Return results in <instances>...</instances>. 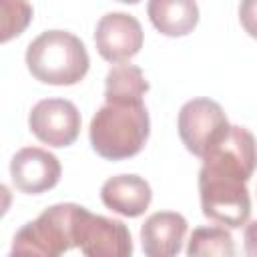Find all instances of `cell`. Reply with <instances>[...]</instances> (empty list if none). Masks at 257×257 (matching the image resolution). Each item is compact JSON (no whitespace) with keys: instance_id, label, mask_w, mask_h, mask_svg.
Segmentation results:
<instances>
[{"instance_id":"1","label":"cell","mask_w":257,"mask_h":257,"mask_svg":"<svg viewBox=\"0 0 257 257\" xmlns=\"http://www.w3.org/2000/svg\"><path fill=\"white\" fill-rule=\"evenodd\" d=\"M151 133L145 102H104L90 120L94 153L106 161H124L143 151Z\"/></svg>"},{"instance_id":"2","label":"cell","mask_w":257,"mask_h":257,"mask_svg":"<svg viewBox=\"0 0 257 257\" xmlns=\"http://www.w3.org/2000/svg\"><path fill=\"white\" fill-rule=\"evenodd\" d=\"M26 66L44 84L70 86L86 76L90 58L82 40L72 32L46 30L28 44Z\"/></svg>"},{"instance_id":"3","label":"cell","mask_w":257,"mask_h":257,"mask_svg":"<svg viewBox=\"0 0 257 257\" xmlns=\"http://www.w3.org/2000/svg\"><path fill=\"white\" fill-rule=\"evenodd\" d=\"M80 205L60 203L42 211L34 221L22 225L14 235L10 255H44L56 257L72 247L74 243V223Z\"/></svg>"},{"instance_id":"4","label":"cell","mask_w":257,"mask_h":257,"mask_svg":"<svg viewBox=\"0 0 257 257\" xmlns=\"http://www.w3.org/2000/svg\"><path fill=\"white\" fill-rule=\"evenodd\" d=\"M199 197L203 215L227 227H241L249 221L251 199L245 181L201 169L199 171Z\"/></svg>"},{"instance_id":"5","label":"cell","mask_w":257,"mask_h":257,"mask_svg":"<svg viewBox=\"0 0 257 257\" xmlns=\"http://www.w3.org/2000/svg\"><path fill=\"white\" fill-rule=\"evenodd\" d=\"M229 126L231 124L225 110L211 98H193L179 110V137L185 149L201 159L215 143H219L227 135Z\"/></svg>"},{"instance_id":"6","label":"cell","mask_w":257,"mask_h":257,"mask_svg":"<svg viewBox=\"0 0 257 257\" xmlns=\"http://www.w3.org/2000/svg\"><path fill=\"white\" fill-rule=\"evenodd\" d=\"M74 243L88 257H128L133 253L131 231L122 221L94 215L84 207L76 213Z\"/></svg>"},{"instance_id":"7","label":"cell","mask_w":257,"mask_h":257,"mask_svg":"<svg viewBox=\"0 0 257 257\" xmlns=\"http://www.w3.org/2000/svg\"><path fill=\"white\" fill-rule=\"evenodd\" d=\"M32 135L48 147H68L78 139L80 112L66 98H44L28 114Z\"/></svg>"},{"instance_id":"8","label":"cell","mask_w":257,"mask_h":257,"mask_svg":"<svg viewBox=\"0 0 257 257\" xmlns=\"http://www.w3.org/2000/svg\"><path fill=\"white\" fill-rule=\"evenodd\" d=\"M255 167H257L255 137L243 126H229L227 135L205 153L201 169L231 175L247 183Z\"/></svg>"},{"instance_id":"9","label":"cell","mask_w":257,"mask_h":257,"mask_svg":"<svg viewBox=\"0 0 257 257\" xmlns=\"http://www.w3.org/2000/svg\"><path fill=\"white\" fill-rule=\"evenodd\" d=\"M141 22L126 12H108L96 22L94 44L108 62H124L143 48Z\"/></svg>"},{"instance_id":"10","label":"cell","mask_w":257,"mask_h":257,"mask_svg":"<svg viewBox=\"0 0 257 257\" xmlns=\"http://www.w3.org/2000/svg\"><path fill=\"white\" fill-rule=\"evenodd\" d=\"M60 173L62 167L58 159L40 147H24L10 161L12 183L26 195H40L50 191L60 181Z\"/></svg>"},{"instance_id":"11","label":"cell","mask_w":257,"mask_h":257,"mask_svg":"<svg viewBox=\"0 0 257 257\" xmlns=\"http://www.w3.org/2000/svg\"><path fill=\"white\" fill-rule=\"evenodd\" d=\"M187 235V219L175 211L153 213L141 227V245L149 257H173Z\"/></svg>"},{"instance_id":"12","label":"cell","mask_w":257,"mask_h":257,"mask_svg":"<svg viewBox=\"0 0 257 257\" xmlns=\"http://www.w3.org/2000/svg\"><path fill=\"white\" fill-rule=\"evenodd\" d=\"M100 199L106 209L118 215L139 217L149 209L153 191L151 185L139 175H116L104 181Z\"/></svg>"},{"instance_id":"13","label":"cell","mask_w":257,"mask_h":257,"mask_svg":"<svg viewBox=\"0 0 257 257\" xmlns=\"http://www.w3.org/2000/svg\"><path fill=\"white\" fill-rule=\"evenodd\" d=\"M147 14L151 24L165 36H187L199 22L195 0H149Z\"/></svg>"},{"instance_id":"14","label":"cell","mask_w":257,"mask_h":257,"mask_svg":"<svg viewBox=\"0 0 257 257\" xmlns=\"http://www.w3.org/2000/svg\"><path fill=\"white\" fill-rule=\"evenodd\" d=\"M149 90V82L143 70L135 64H114L104 80L106 102H143Z\"/></svg>"},{"instance_id":"15","label":"cell","mask_w":257,"mask_h":257,"mask_svg":"<svg viewBox=\"0 0 257 257\" xmlns=\"http://www.w3.org/2000/svg\"><path fill=\"white\" fill-rule=\"evenodd\" d=\"M187 255H219V257H231L235 255V245L233 237L225 227L213 225V227H197L191 233L189 245H187Z\"/></svg>"},{"instance_id":"16","label":"cell","mask_w":257,"mask_h":257,"mask_svg":"<svg viewBox=\"0 0 257 257\" xmlns=\"http://www.w3.org/2000/svg\"><path fill=\"white\" fill-rule=\"evenodd\" d=\"M2 8V42L20 36L32 20V6L28 0H0Z\"/></svg>"},{"instance_id":"17","label":"cell","mask_w":257,"mask_h":257,"mask_svg":"<svg viewBox=\"0 0 257 257\" xmlns=\"http://www.w3.org/2000/svg\"><path fill=\"white\" fill-rule=\"evenodd\" d=\"M239 20H241L243 30L251 38H257V0H241Z\"/></svg>"},{"instance_id":"18","label":"cell","mask_w":257,"mask_h":257,"mask_svg":"<svg viewBox=\"0 0 257 257\" xmlns=\"http://www.w3.org/2000/svg\"><path fill=\"white\" fill-rule=\"evenodd\" d=\"M243 241H245V253L251 257H257V221H253L245 227Z\"/></svg>"},{"instance_id":"19","label":"cell","mask_w":257,"mask_h":257,"mask_svg":"<svg viewBox=\"0 0 257 257\" xmlns=\"http://www.w3.org/2000/svg\"><path fill=\"white\" fill-rule=\"evenodd\" d=\"M116 2H122V4H139L141 0H116Z\"/></svg>"}]
</instances>
